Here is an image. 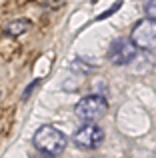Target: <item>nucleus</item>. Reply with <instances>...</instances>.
Returning <instances> with one entry per match:
<instances>
[{
    "mask_svg": "<svg viewBox=\"0 0 156 158\" xmlns=\"http://www.w3.org/2000/svg\"><path fill=\"white\" fill-rule=\"evenodd\" d=\"M130 40L138 50L152 52L156 50V22L148 18H142L134 24L132 32H130Z\"/></svg>",
    "mask_w": 156,
    "mask_h": 158,
    "instance_id": "nucleus-3",
    "label": "nucleus"
},
{
    "mask_svg": "<svg viewBox=\"0 0 156 158\" xmlns=\"http://www.w3.org/2000/svg\"><path fill=\"white\" fill-rule=\"evenodd\" d=\"M32 144H34L36 150L44 152V154H50V156H58L60 152L66 148L68 144V136L64 134L62 130H58L56 126H40L38 130L34 132L32 136Z\"/></svg>",
    "mask_w": 156,
    "mask_h": 158,
    "instance_id": "nucleus-1",
    "label": "nucleus"
},
{
    "mask_svg": "<svg viewBox=\"0 0 156 158\" xmlns=\"http://www.w3.org/2000/svg\"><path fill=\"white\" fill-rule=\"evenodd\" d=\"M136 54H138V48L132 44L130 38H116L108 46L106 56L114 66H126L136 58Z\"/></svg>",
    "mask_w": 156,
    "mask_h": 158,
    "instance_id": "nucleus-4",
    "label": "nucleus"
},
{
    "mask_svg": "<svg viewBox=\"0 0 156 158\" xmlns=\"http://www.w3.org/2000/svg\"><path fill=\"white\" fill-rule=\"evenodd\" d=\"M104 140V130L98 124H84L80 130L74 132V144L82 150H94Z\"/></svg>",
    "mask_w": 156,
    "mask_h": 158,
    "instance_id": "nucleus-5",
    "label": "nucleus"
},
{
    "mask_svg": "<svg viewBox=\"0 0 156 158\" xmlns=\"http://www.w3.org/2000/svg\"><path fill=\"white\" fill-rule=\"evenodd\" d=\"M36 158H56V156H50V154H44V152H40Z\"/></svg>",
    "mask_w": 156,
    "mask_h": 158,
    "instance_id": "nucleus-8",
    "label": "nucleus"
},
{
    "mask_svg": "<svg viewBox=\"0 0 156 158\" xmlns=\"http://www.w3.org/2000/svg\"><path fill=\"white\" fill-rule=\"evenodd\" d=\"M142 10H144L146 18L156 22V0H144L142 2Z\"/></svg>",
    "mask_w": 156,
    "mask_h": 158,
    "instance_id": "nucleus-7",
    "label": "nucleus"
},
{
    "mask_svg": "<svg viewBox=\"0 0 156 158\" xmlns=\"http://www.w3.org/2000/svg\"><path fill=\"white\" fill-rule=\"evenodd\" d=\"M106 110H108L106 98L100 96V94H90V96H84L82 100H78V104L74 108V114L80 120H84L86 124H92V120L104 116Z\"/></svg>",
    "mask_w": 156,
    "mask_h": 158,
    "instance_id": "nucleus-2",
    "label": "nucleus"
},
{
    "mask_svg": "<svg viewBox=\"0 0 156 158\" xmlns=\"http://www.w3.org/2000/svg\"><path fill=\"white\" fill-rule=\"evenodd\" d=\"M28 26H30V22H28L26 18H16V20H12V22H8L6 26H4V34L16 38V36H20L22 32H26Z\"/></svg>",
    "mask_w": 156,
    "mask_h": 158,
    "instance_id": "nucleus-6",
    "label": "nucleus"
},
{
    "mask_svg": "<svg viewBox=\"0 0 156 158\" xmlns=\"http://www.w3.org/2000/svg\"><path fill=\"white\" fill-rule=\"evenodd\" d=\"M0 98H2V94H0Z\"/></svg>",
    "mask_w": 156,
    "mask_h": 158,
    "instance_id": "nucleus-9",
    "label": "nucleus"
}]
</instances>
